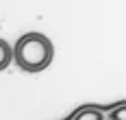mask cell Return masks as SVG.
<instances>
[{
  "instance_id": "obj_3",
  "label": "cell",
  "mask_w": 126,
  "mask_h": 120,
  "mask_svg": "<svg viewBox=\"0 0 126 120\" xmlns=\"http://www.w3.org/2000/svg\"><path fill=\"white\" fill-rule=\"evenodd\" d=\"M0 48H2V61H0V66H2V70H7V66L11 63V46H9V41H2Z\"/></svg>"
},
{
  "instance_id": "obj_4",
  "label": "cell",
  "mask_w": 126,
  "mask_h": 120,
  "mask_svg": "<svg viewBox=\"0 0 126 120\" xmlns=\"http://www.w3.org/2000/svg\"><path fill=\"white\" fill-rule=\"evenodd\" d=\"M109 120H126V103L113 107V109L109 111Z\"/></svg>"
},
{
  "instance_id": "obj_1",
  "label": "cell",
  "mask_w": 126,
  "mask_h": 120,
  "mask_svg": "<svg viewBox=\"0 0 126 120\" xmlns=\"http://www.w3.org/2000/svg\"><path fill=\"white\" fill-rule=\"evenodd\" d=\"M13 59L24 72H41L52 63L54 59V46L52 41L41 33H26L20 37L13 48Z\"/></svg>"
},
{
  "instance_id": "obj_2",
  "label": "cell",
  "mask_w": 126,
  "mask_h": 120,
  "mask_svg": "<svg viewBox=\"0 0 126 120\" xmlns=\"http://www.w3.org/2000/svg\"><path fill=\"white\" fill-rule=\"evenodd\" d=\"M72 120H104V114L100 107H83L72 116Z\"/></svg>"
}]
</instances>
